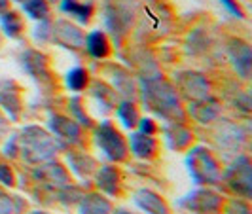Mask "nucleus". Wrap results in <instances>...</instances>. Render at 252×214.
Segmentation results:
<instances>
[{"label": "nucleus", "mask_w": 252, "mask_h": 214, "mask_svg": "<svg viewBox=\"0 0 252 214\" xmlns=\"http://www.w3.org/2000/svg\"><path fill=\"white\" fill-rule=\"evenodd\" d=\"M63 10L64 12H70L72 15H78L80 19H88L89 17V12H91V8L86 6V4H76L74 0H64L63 2Z\"/></svg>", "instance_id": "nucleus-1"}, {"label": "nucleus", "mask_w": 252, "mask_h": 214, "mask_svg": "<svg viewBox=\"0 0 252 214\" xmlns=\"http://www.w3.org/2000/svg\"><path fill=\"white\" fill-rule=\"evenodd\" d=\"M89 51L93 53V55H97V57H101L106 53V40L102 34H93V36L89 38Z\"/></svg>", "instance_id": "nucleus-2"}, {"label": "nucleus", "mask_w": 252, "mask_h": 214, "mask_svg": "<svg viewBox=\"0 0 252 214\" xmlns=\"http://www.w3.org/2000/svg\"><path fill=\"white\" fill-rule=\"evenodd\" d=\"M68 86L72 89H82L86 86V72L82 68H76L68 74Z\"/></svg>", "instance_id": "nucleus-3"}, {"label": "nucleus", "mask_w": 252, "mask_h": 214, "mask_svg": "<svg viewBox=\"0 0 252 214\" xmlns=\"http://www.w3.org/2000/svg\"><path fill=\"white\" fill-rule=\"evenodd\" d=\"M25 8L31 12L32 17H40V13H46V4L42 0H29L25 4Z\"/></svg>", "instance_id": "nucleus-4"}, {"label": "nucleus", "mask_w": 252, "mask_h": 214, "mask_svg": "<svg viewBox=\"0 0 252 214\" xmlns=\"http://www.w3.org/2000/svg\"><path fill=\"white\" fill-rule=\"evenodd\" d=\"M222 2H224V4H226L227 8H229L231 12L235 13V15H239V17H241V12H239V8H237V4H233L231 0H222Z\"/></svg>", "instance_id": "nucleus-5"}]
</instances>
